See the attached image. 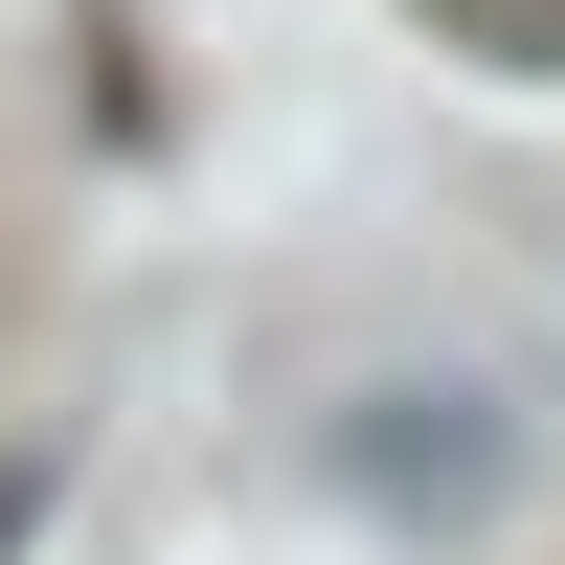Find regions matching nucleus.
I'll list each match as a JSON object with an SVG mask.
<instances>
[{
    "instance_id": "f257e3e1",
    "label": "nucleus",
    "mask_w": 565,
    "mask_h": 565,
    "mask_svg": "<svg viewBox=\"0 0 565 565\" xmlns=\"http://www.w3.org/2000/svg\"><path fill=\"white\" fill-rule=\"evenodd\" d=\"M407 23H430L452 68H498V90H543V68H565V0H407Z\"/></svg>"
}]
</instances>
